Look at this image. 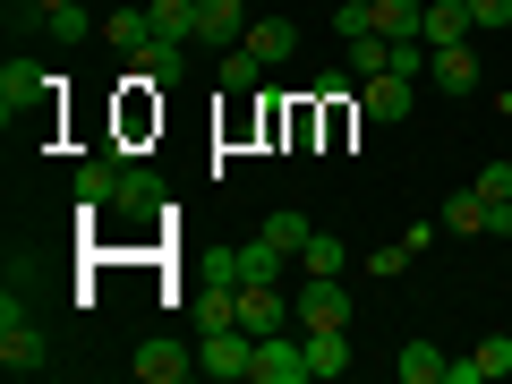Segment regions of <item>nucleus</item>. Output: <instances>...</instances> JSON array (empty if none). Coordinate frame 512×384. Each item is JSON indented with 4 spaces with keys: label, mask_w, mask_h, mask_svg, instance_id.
Here are the masks:
<instances>
[{
    "label": "nucleus",
    "mask_w": 512,
    "mask_h": 384,
    "mask_svg": "<svg viewBox=\"0 0 512 384\" xmlns=\"http://www.w3.org/2000/svg\"><path fill=\"white\" fill-rule=\"evenodd\" d=\"M0 367H9V376H43V367H52V342H43L35 308H26L18 291H0Z\"/></svg>",
    "instance_id": "f257e3e1"
},
{
    "label": "nucleus",
    "mask_w": 512,
    "mask_h": 384,
    "mask_svg": "<svg viewBox=\"0 0 512 384\" xmlns=\"http://www.w3.org/2000/svg\"><path fill=\"white\" fill-rule=\"evenodd\" d=\"M197 376H214V384H248V376H256V333H248V325H214V333H197Z\"/></svg>",
    "instance_id": "f03ea898"
},
{
    "label": "nucleus",
    "mask_w": 512,
    "mask_h": 384,
    "mask_svg": "<svg viewBox=\"0 0 512 384\" xmlns=\"http://www.w3.org/2000/svg\"><path fill=\"white\" fill-rule=\"evenodd\" d=\"M248 384H316L299 325H282V333H265V342H256V376H248Z\"/></svg>",
    "instance_id": "7ed1b4c3"
},
{
    "label": "nucleus",
    "mask_w": 512,
    "mask_h": 384,
    "mask_svg": "<svg viewBox=\"0 0 512 384\" xmlns=\"http://www.w3.org/2000/svg\"><path fill=\"white\" fill-rule=\"evenodd\" d=\"M291 325L299 333H316V325H350V291H342V274H308L291 291Z\"/></svg>",
    "instance_id": "20e7f679"
},
{
    "label": "nucleus",
    "mask_w": 512,
    "mask_h": 384,
    "mask_svg": "<svg viewBox=\"0 0 512 384\" xmlns=\"http://www.w3.org/2000/svg\"><path fill=\"white\" fill-rule=\"evenodd\" d=\"M128 376H137V384H180V376H197V350H188V342H163V333H146V342L128 350Z\"/></svg>",
    "instance_id": "39448f33"
},
{
    "label": "nucleus",
    "mask_w": 512,
    "mask_h": 384,
    "mask_svg": "<svg viewBox=\"0 0 512 384\" xmlns=\"http://www.w3.org/2000/svg\"><path fill=\"white\" fill-rule=\"evenodd\" d=\"M410 86H419V77H402V69L359 77V120H376V128H402V120H410Z\"/></svg>",
    "instance_id": "423d86ee"
},
{
    "label": "nucleus",
    "mask_w": 512,
    "mask_h": 384,
    "mask_svg": "<svg viewBox=\"0 0 512 384\" xmlns=\"http://www.w3.org/2000/svg\"><path fill=\"white\" fill-rule=\"evenodd\" d=\"M43 94H52V77H43V69H35V60H18V52L0 60V120H9V128H18V120H26V111H35V103H43Z\"/></svg>",
    "instance_id": "0eeeda50"
},
{
    "label": "nucleus",
    "mask_w": 512,
    "mask_h": 384,
    "mask_svg": "<svg viewBox=\"0 0 512 384\" xmlns=\"http://www.w3.org/2000/svg\"><path fill=\"white\" fill-rule=\"evenodd\" d=\"M239 325H248L256 342L282 333V325H291V291H282V282H239Z\"/></svg>",
    "instance_id": "6e6552de"
},
{
    "label": "nucleus",
    "mask_w": 512,
    "mask_h": 384,
    "mask_svg": "<svg viewBox=\"0 0 512 384\" xmlns=\"http://www.w3.org/2000/svg\"><path fill=\"white\" fill-rule=\"evenodd\" d=\"M427 86H436V94L487 86V77H478V43H444V52H427Z\"/></svg>",
    "instance_id": "1a4fd4ad"
},
{
    "label": "nucleus",
    "mask_w": 512,
    "mask_h": 384,
    "mask_svg": "<svg viewBox=\"0 0 512 384\" xmlns=\"http://www.w3.org/2000/svg\"><path fill=\"white\" fill-rule=\"evenodd\" d=\"M495 376H512V342H504V333H487V342H478L470 359H453V367H444V384H495Z\"/></svg>",
    "instance_id": "9d476101"
},
{
    "label": "nucleus",
    "mask_w": 512,
    "mask_h": 384,
    "mask_svg": "<svg viewBox=\"0 0 512 384\" xmlns=\"http://www.w3.org/2000/svg\"><path fill=\"white\" fill-rule=\"evenodd\" d=\"M470 35H478L470 0H427V26H419V43H427V52H444V43H470Z\"/></svg>",
    "instance_id": "9b49d317"
},
{
    "label": "nucleus",
    "mask_w": 512,
    "mask_h": 384,
    "mask_svg": "<svg viewBox=\"0 0 512 384\" xmlns=\"http://www.w3.org/2000/svg\"><path fill=\"white\" fill-rule=\"evenodd\" d=\"M239 35H248V0H197V43L231 52Z\"/></svg>",
    "instance_id": "f8f14e48"
},
{
    "label": "nucleus",
    "mask_w": 512,
    "mask_h": 384,
    "mask_svg": "<svg viewBox=\"0 0 512 384\" xmlns=\"http://www.w3.org/2000/svg\"><path fill=\"white\" fill-rule=\"evenodd\" d=\"M436 222H444V231H461V239H487L495 231V205L478 197V188H453V197L436 205Z\"/></svg>",
    "instance_id": "ddd939ff"
},
{
    "label": "nucleus",
    "mask_w": 512,
    "mask_h": 384,
    "mask_svg": "<svg viewBox=\"0 0 512 384\" xmlns=\"http://www.w3.org/2000/svg\"><path fill=\"white\" fill-rule=\"evenodd\" d=\"M239 43H248L265 69H274V60H291V52H299V26H291V18H248V35H239Z\"/></svg>",
    "instance_id": "4468645a"
},
{
    "label": "nucleus",
    "mask_w": 512,
    "mask_h": 384,
    "mask_svg": "<svg viewBox=\"0 0 512 384\" xmlns=\"http://www.w3.org/2000/svg\"><path fill=\"white\" fill-rule=\"evenodd\" d=\"M367 26H376V35H393V43H419L427 0H376V9H367Z\"/></svg>",
    "instance_id": "2eb2a0df"
},
{
    "label": "nucleus",
    "mask_w": 512,
    "mask_h": 384,
    "mask_svg": "<svg viewBox=\"0 0 512 384\" xmlns=\"http://www.w3.org/2000/svg\"><path fill=\"white\" fill-rule=\"evenodd\" d=\"M103 43H111V52H128V60H137V52L154 43V9H111V18H103Z\"/></svg>",
    "instance_id": "dca6fc26"
},
{
    "label": "nucleus",
    "mask_w": 512,
    "mask_h": 384,
    "mask_svg": "<svg viewBox=\"0 0 512 384\" xmlns=\"http://www.w3.org/2000/svg\"><path fill=\"white\" fill-rule=\"evenodd\" d=\"M299 342H308L316 376H342V367H350V325H316V333H299Z\"/></svg>",
    "instance_id": "f3484780"
},
{
    "label": "nucleus",
    "mask_w": 512,
    "mask_h": 384,
    "mask_svg": "<svg viewBox=\"0 0 512 384\" xmlns=\"http://www.w3.org/2000/svg\"><path fill=\"white\" fill-rule=\"evenodd\" d=\"M444 367H453V359H444L436 342H402V359H393V376H402V384H444Z\"/></svg>",
    "instance_id": "a211bd4d"
},
{
    "label": "nucleus",
    "mask_w": 512,
    "mask_h": 384,
    "mask_svg": "<svg viewBox=\"0 0 512 384\" xmlns=\"http://www.w3.org/2000/svg\"><path fill=\"white\" fill-rule=\"evenodd\" d=\"M342 52H350V69H359V77L393 69V35H376V26H367V35H342Z\"/></svg>",
    "instance_id": "6ab92c4d"
},
{
    "label": "nucleus",
    "mask_w": 512,
    "mask_h": 384,
    "mask_svg": "<svg viewBox=\"0 0 512 384\" xmlns=\"http://www.w3.org/2000/svg\"><path fill=\"white\" fill-rule=\"evenodd\" d=\"M239 282H282V248H274L265 231H256L248 248H239Z\"/></svg>",
    "instance_id": "aec40b11"
},
{
    "label": "nucleus",
    "mask_w": 512,
    "mask_h": 384,
    "mask_svg": "<svg viewBox=\"0 0 512 384\" xmlns=\"http://www.w3.org/2000/svg\"><path fill=\"white\" fill-rule=\"evenodd\" d=\"M299 265H308V274H342V265H350V239L342 231H316L308 248H299Z\"/></svg>",
    "instance_id": "412c9836"
},
{
    "label": "nucleus",
    "mask_w": 512,
    "mask_h": 384,
    "mask_svg": "<svg viewBox=\"0 0 512 384\" xmlns=\"http://www.w3.org/2000/svg\"><path fill=\"white\" fill-rule=\"evenodd\" d=\"M43 35H52V43H86V35H103V18H86V0H69V9L43 18Z\"/></svg>",
    "instance_id": "4be33fe9"
},
{
    "label": "nucleus",
    "mask_w": 512,
    "mask_h": 384,
    "mask_svg": "<svg viewBox=\"0 0 512 384\" xmlns=\"http://www.w3.org/2000/svg\"><path fill=\"white\" fill-rule=\"evenodd\" d=\"M265 239H274L282 256H299V248H308V239H316V222H308V214H291V205H282V214H265Z\"/></svg>",
    "instance_id": "5701e85b"
},
{
    "label": "nucleus",
    "mask_w": 512,
    "mask_h": 384,
    "mask_svg": "<svg viewBox=\"0 0 512 384\" xmlns=\"http://www.w3.org/2000/svg\"><path fill=\"white\" fill-rule=\"evenodd\" d=\"M154 35H171V43H197V0H154Z\"/></svg>",
    "instance_id": "b1692460"
},
{
    "label": "nucleus",
    "mask_w": 512,
    "mask_h": 384,
    "mask_svg": "<svg viewBox=\"0 0 512 384\" xmlns=\"http://www.w3.org/2000/svg\"><path fill=\"white\" fill-rule=\"evenodd\" d=\"M256 77H265V60H256L248 43H231V52H222V94H248Z\"/></svg>",
    "instance_id": "393cba45"
},
{
    "label": "nucleus",
    "mask_w": 512,
    "mask_h": 384,
    "mask_svg": "<svg viewBox=\"0 0 512 384\" xmlns=\"http://www.w3.org/2000/svg\"><path fill=\"white\" fill-rule=\"evenodd\" d=\"M367 274H376V282H402V274H410V239H384V248H367Z\"/></svg>",
    "instance_id": "a878e982"
},
{
    "label": "nucleus",
    "mask_w": 512,
    "mask_h": 384,
    "mask_svg": "<svg viewBox=\"0 0 512 384\" xmlns=\"http://www.w3.org/2000/svg\"><path fill=\"white\" fill-rule=\"evenodd\" d=\"M470 188H478V197H487V205H512V154H495V163L478 171Z\"/></svg>",
    "instance_id": "bb28decb"
},
{
    "label": "nucleus",
    "mask_w": 512,
    "mask_h": 384,
    "mask_svg": "<svg viewBox=\"0 0 512 384\" xmlns=\"http://www.w3.org/2000/svg\"><path fill=\"white\" fill-rule=\"evenodd\" d=\"M470 18H478V35H495V26H512V0H470Z\"/></svg>",
    "instance_id": "cd10ccee"
},
{
    "label": "nucleus",
    "mask_w": 512,
    "mask_h": 384,
    "mask_svg": "<svg viewBox=\"0 0 512 384\" xmlns=\"http://www.w3.org/2000/svg\"><path fill=\"white\" fill-rule=\"evenodd\" d=\"M52 9H69V0H26V18H52Z\"/></svg>",
    "instance_id": "c85d7f7f"
},
{
    "label": "nucleus",
    "mask_w": 512,
    "mask_h": 384,
    "mask_svg": "<svg viewBox=\"0 0 512 384\" xmlns=\"http://www.w3.org/2000/svg\"><path fill=\"white\" fill-rule=\"evenodd\" d=\"M359 9H376V0H359Z\"/></svg>",
    "instance_id": "c756f323"
},
{
    "label": "nucleus",
    "mask_w": 512,
    "mask_h": 384,
    "mask_svg": "<svg viewBox=\"0 0 512 384\" xmlns=\"http://www.w3.org/2000/svg\"><path fill=\"white\" fill-rule=\"evenodd\" d=\"M504 111H512V94H504Z\"/></svg>",
    "instance_id": "7c9ffc66"
}]
</instances>
